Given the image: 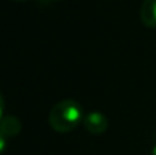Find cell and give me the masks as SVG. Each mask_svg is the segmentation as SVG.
<instances>
[{"label": "cell", "mask_w": 156, "mask_h": 155, "mask_svg": "<svg viewBox=\"0 0 156 155\" xmlns=\"http://www.w3.org/2000/svg\"><path fill=\"white\" fill-rule=\"evenodd\" d=\"M140 18L147 27L156 29V0H144L140 8Z\"/></svg>", "instance_id": "obj_3"}, {"label": "cell", "mask_w": 156, "mask_h": 155, "mask_svg": "<svg viewBox=\"0 0 156 155\" xmlns=\"http://www.w3.org/2000/svg\"><path fill=\"white\" fill-rule=\"evenodd\" d=\"M83 109L73 99H63L51 109L48 122L58 133H69L83 121Z\"/></svg>", "instance_id": "obj_1"}, {"label": "cell", "mask_w": 156, "mask_h": 155, "mask_svg": "<svg viewBox=\"0 0 156 155\" xmlns=\"http://www.w3.org/2000/svg\"><path fill=\"white\" fill-rule=\"evenodd\" d=\"M151 155H156V136H155V142H154V146H152V150H151Z\"/></svg>", "instance_id": "obj_7"}, {"label": "cell", "mask_w": 156, "mask_h": 155, "mask_svg": "<svg viewBox=\"0 0 156 155\" xmlns=\"http://www.w3.org/2000/svg\"><path fill=\"white\" fill-rule=\"evenodd\" d=\"M21 129H22L21 121L15 115H5V117H3L0 120V132L7 139L18 136L21 133Z\"/></svg>", "instance_id": "obj_4"}, {"label": "cell", "mask_w": 156, "mask_h": 155, "mask_svg": "<svg viewBox=\"0 0 156 155\" xmlns=\"http://www.w3.org/2000/svg\"><path fill=\"white\" fill-rule=\"evenodd\" d=\"M15 2H25V0H15Z\"/></svg>", "instance_id": "obj_8"}, {"label": "cell", "mask_w": 156, "mask_h": 155, "mask_svg": "<svg viewBox=\"0 0 156 155\" xmlns=\"http://www.w3.org/2000/svg\"><path fill=\"white\" fill-rule=\"evenodd\" d=\"M3 113H4V98L0 93V120L3 118Z\"/></svg>", "instance_id": "obj_6"}, {"label": "cell", "mask_w": 156, "mask_h": 155, "mask_svg": "<svg viewBox=\"0 0 156 155\" xmlns=\"http://www.w3.org/2000/svg\"><path fill=\"white\" fill-rule=\"evenodd\" d=\"M82 124L92 135H101L108 129V118L99 111H90L85 114Z\"/></svg>", "instance_id": "obj_2"}, {"label": "cell", "mask_w": 156, "mask_h": 155, "mask_svg": "<svg viewBox=\"0 0 156 155\" xmlns=\"http://www.w3.org/2000/svg\"><path fill=\"white\" fill-rule=\"evenodd\" d=\"M7 148V137L0 132V154H3Z\"/></svg>", "instance_id": "obj_5"}]
</instances>
